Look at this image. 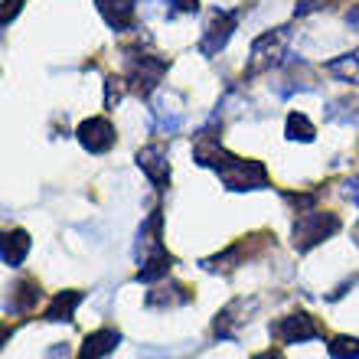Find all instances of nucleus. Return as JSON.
Segmentation results:
<instances>
[{"label": "nucleus", "mask_w": 359, "mask_h": 359, "mask_svg": "<svg viewBox=\"0 0 359 359\" xmlns=\"http://www.w3.org/2000/svg\"><path fill=\"white\" fill-rule=\"evenodd\" d=\"M193 301V291H189L187 284L180 281H157V287L147 291L144 304L151 307V311H167V307H183V304Z\"/></svg>", "instance_id": "9b49d317"}, {"label": "nucleus", "mask_w": 359, "mask_h": 359, "mask_svg": "<svg viewBox=\"0 0 359 359\" xmlns=\"http://www.w3.org/2000/svg\"><path fill=\"white\" fill-rule=\"evenodd\" d=\"M10 301L13 304H7V313H29V311H36V304L43 301V291H39V284L33 278H23V281L13 284Z\"/></svg>", "instance_id": "f3484780"}, {"label": "nucleus", "mask_w": 359, "mask_h": 359, "mask_svg": "<svg viewBox=\"0 0 359 359\" xmlns=\"http://www.w3.org/2000/svg\"><path fill=\"white\" fill-rule=\"evenodd\" d=\"M271 337L284 346L291 343H307V340H320L323 337V327L317 323V317H311L307 311H294V313H284L278 320L271 323Z\"/></svg>", "instance_id": "423d86ee"}, {"label": "nucleus", "mask_w": 359, "mask_h": 359, "mask_svg": "<svg viewBox=\"0 0 359 359\" xmlns=\"http://www.w3.org/2000/svg\"><path fill=\"white\" fill-rule=\"evenodd\" d=\"M134 255H137V281L154 284L163 281L173 268V255L163 245V212L154 209L151 216L137 229V242H134Z\"/></svg>", "instance_id": "f03ea898"}, {"label": "nucleus", "mask_w": 359, "mask_h": 359, "mask_svg": "<svg viewBox=\"0 0 359 359\" xmlns=\"http://www.w3.org/2000/svg\"><path fill=\"white\" fill-rule=\"evenodd\" d=\"M199 265H203V271H209V274H229V271H236L238 265H245V245H242V242H236V245H229L226 252H219V255L203 258Z\"/></svg>", "instance_id": "6ab92c4d"}, {"label": "nucleus", "mask_w": 359, "mask_h": 359, "mask_svg": "<svg viewBox=\"0 0 359 359\" xmlns=\"http://www.w3.org/2000/svg\"><path fill=\"white\" fill-rule=\"evenodd\" d=\"M252 359H284L278 350H265V353H258V356H252Z\"/></svg>", "instance_id": "c756f323"}, {"label": "nucleus", "mask_w": 359, "mask_h": 359, "mask_svg": "<svg viewBox=\"0 0 359 359\" xmlns=\"http://www.w3.org/2000/svg\"><path fill=\"white\" fill-rule=\"evenodd\" d=\"M284 137L287 141H301V144H311L313 137H317V128L311 124V118L301 111L287 114V124H284Z\"/></svg>", "instance_id": "aec40b11"}, {"label": "nucleus", "mask_w": 359, "mask_h": 359, "mask_svg": "<svg viewBox=\"0 0 359 359\" xmlns=\"http://www.w3.org/2000/svg\"><path fill=\"white\" fill-rule=\"evenodd\" d=\"M353 242L359 245V222H356V229H353Z\"/></svg>", "instance_id": "7c9ffc66"}, {"label": "nucleus", "mask_w": 359, "mask_h": 359, "mask_svg": "<svg viewBox=\"0 0 359 359\" xmlns=\"http://www.w3.org/2000/svg\"><path fill=\"white\" fill-rule=\"evenodd\" d=\"M167 66H170V62L163 56H154V53H128V72H124L128 88H131L134 95L147 98V95L163 82Z\"/></svg>", "instance_id": "39448f33"}, {"label": "nucleus", "mask_w": 359, "mask_h": 359, "mask_svg": "<svg viewBox=\"0 0 359 359\" xmlns=\"http://www.w3.org/2000/svg\"><path fill=\"white\" fill-rule=\"evenodd\" d=\"M180 124H183V114L173 111V108H167V104H157L154 108V128H157V134H177Z\"/></svg>", "instance_id": "412c9836"}, {"label": "nucleus", "mask_w": 359, "mask_h": 359, "mask_svg": "<svg viewBox=\"0 0 359 359\" xmlns=\"http://www.w3.org/2000/svg\"><path fill=\"white\" fill-rule=\"evenodd\" d=\"M287 46H291V27H274V29H268V33H262V36L252 43L245 76L255 79V76H262V72L281 69L284 56H287Z\"/></svg>", "instance_id": "20e7f679"}, {"label": "nucleus", "mask_w": 359, "mask_h": 359, "mask_svg": "<svg viewBox=\"0 0 359 359\" xmlns=\"http://www.w3.org/2000/svg\"><path fill=\"white\" fill-rule=\"evenodd\" d=\"M307 88H313L311 66H307L304 59H291V62H287L284 79H281V82H274V92L281 95V98H291L294 92H307Z\"/></svg>", "instance_id": "ddd939ff"}, {"label": "nucleus", "mask_w": 359, "mask_h": 359, "mask_svg": "<svg viewBox=\"0 0 359 359\" xmlns=\"http://www.w3.org/2000/svg\"><path fill=\"white\" fill-rule=\"evenodd\" d=\"M134 161H137V167L144 170V177L154 183L157 193H163V189L170 187V154H167L163 144H147V147H141Z\"/></svg>", "instance_id": "6e6552de"}, {"label": "nucleus", "mask_w": 359, "mask_h": 359, "mask_svg": "<svg viewBox=\"0 0 359 359\" xmlns=\"http://www.w3.org/2000/svg\"><path fill=\"white\" fill-rule=\"evenodd\" d=\"M124 92H131V88H128V79H121V76L104 79V104H108V108H114V104L121 102Z\"/></svg>", "instance_id": "b1692460"}, {"label": "nucleus", "mask_w": 359, "mask_h": 359, "mask_svg": "<svg viewBox=\"0 0 359 359\" xmlns=\"http://www.w3.org/2000/svg\"><path fill=\"white\" fill-rule=\"evenodd\" d=\"M86 301V294L82 291H59L53 301H49V307L43 311V320L49 323H59V320H76V311H79V304Z\"/></svg>", "instance_id": "dca6fc26"}, {"label": "nucleus", "mask_w": 359, "mask_h": 359, "mask_svg": "<svg viewBox=\"0 0 359 359\" xmlns=\"http://www.w3.org/2000/svg\"><path fill=\"white\" fill-rule=\"evenodd\" d=\"M343 196L350 199L353 206H359V177H350L346 183H343Z\"/></svg>", "instance_id": "a878e982"}, {"label": "nucleus", "mask_w": 359, "mask_h": 359, "mask_svg": "<svg viewBox=\"0 0 359 359\" xmlns=\"http://www.w3.org/2000/svg\"><path fill=\"white\" fill-rule=\"evenodd\" d=\"M95 4H98V13L114 33L134 29V23H137V4L134 0H95Z\"/></svg>", "instance_id": "f8f14e48"}, {"label": "nucleus", "mask_w": 359, "mask_h": 359, "mask_svg": "<svg viewBox=\"0 0 359 359\" xmlns=\"http://www.w3.org/2000/svg\"><path fill=\"white\" fill-rule=\"evenodd\" d=\"M248 311H255V301L252 297H236V301H229L222 311L216 313V320H212V337L219 340H236L238 337V323L248 320Z\"/></svg>", "instance_id": "1a4fd4ad"}, {"label": "nucleus", "mask_w": 359, "mask_h": 359, "mask_svg": "<svg viewBox=\"0 0 359 359\" xmlns=\"http://www.w3.org/2000/svg\"><path fill=\"white\" fill-rule=\"evenodd\" d=\"M327 121L356 124L359 121V104L356 102H346V98H340V102H330V108H327Z\"/></svg>", "instance_id": "4be33fe9"}, {"label": "nucleus", "mask_w": 359, "mask_h": 359, "mask_svg": "<svg viewBox=\"0 0 359 359\" xmlns=\"http://www.w3.org/2000/svg\"><path fill=\"white\" fill-rule=\"evenodd\" d=\"M193 157H196L199 167H212V170L219 173V180H222V187L232 189V193H248V189L271 187V177H268L265 163L229 154L226 147L219 144L216 134H209V128H203V131L196 134Z\"/></svg>", "instance_id": "f257e3e1"}, {"label": "nucleus", "mask_w": 359, "mask_h": 359, "mask_svg": "<svg viewBox=\"0 0 359 359\" xmlns=\"http://www.w3.org/2000/svg\"><path fill=\"white\" fill-rule=\"evenodd\" d=\"M17 10H20V0H4V13H0V23L7 27L10 20L17 17Z\"/></svg>", "instance_id": "bb28decb"}, {"label": "nucleus", "mask_w": 359, "mask_h": 359, "mask_svg": "<svg viewBox=\"0 0 359 359\" xmlns=\"http://www.w3.org/2000/svg\"><path fill=\"white\" fill-rule=\"evenodd\" d=\"M323 72L330 79H337V82H343V86H359V49L330 59V62L323 66Z\"/></svg>", "instance_id": "a211bd4d"}, {"label": "nucleus", "mask_w": 359, "mask_h": 359, "mask_svg": "<svg viewBox=\"0 0 359 359\" xmlns=\"http://www.w3.org/2000/svg\"><path fill=\"white\" fill-rule=\"evenodd\" d=\"M199 0H173V10L170 13H196Z\"/></svg>", "instance_id": "cd10ccee"}, {"label": "nucleus", "mask_w": 359, "mask_h": 359, "mask_svg": "<svg viewBox=\"0 0 359 359\" xmlns=\"http://www.w3.org/2000/svg\"><path fill=\"white\" fill-rule=\"evenodd\" d=\"M343 229L340 216L337 212H327V209H304L301 216L294 219V229H291V242L294 248L301 252V255H307L311 248H317L320 242H327V238H333L337 232Z\"/></svg>", "instance_id": "7ed1b4c3"}, {"label": "nucleus", "mask_w": 359, "mask_h": 359, "mask_svg": "<svg viewBox=\"0 0 359 359\" xmlns=\"http://www.w3.org/2000/svg\"><path fill=\"white\" fill-rule=\"evenodd\" d=\"M29 248H33V238H29L27 229H10V232H4L0 258H4V265L7 268H20L23 265V258L29 255Z\"/></svg>", "instance_id": "4468645a"}, {"label": "nucleus", "mask_w": 359, "mask_h": 359, "mask_svg": "<svg viewBox=\"0 0 359 359\" xmlns=\"http://www.w3.org/2000/svg\"><path fill=\"white\" fill-rule=\"evenodd\" d=\"M327 353L333 359H359V337H333L327 343Z\"/></svg>", "instance_id": "5701e85b"}, {"label": "nucleus", "mask_w": 359, "mask_h": 359, "mask_svg": "<svg viewBox=\"0 0 359 359\" xmlns=\"http://www.w3.org/2000/svg\"><path fill=\"white\" fill-rule=\"evenodd\" d=\"M346 27H350V29H356V33H359V4L350 10V13H346Z\"/></svg>", "instance_id": "c85d7f7f"}, {"label": "nucleus", "mask_w": 359, "mask_h": 359, "mask_svg": "<svg viewBox=\"0 0 359 359\" xmlns=\"http://www.w3.org/2000/svg\"><path fill=\"white\" fill-rule=\"evenodd\" d=\"M238 10H212L206 20V29H203V39H199V53L203 56H216L226 49V43L232 39L238 27Z\"/></svg>", "instance_id": "0eeeda50"}, {"label": "nucleus", "mask_w": 359, "mask_h": 359, "mask_svg": "<svg viewBox=\"0 0 359 359\" xmlns=\"http://www.w3.org/2000/svg\"><path fill=\"white\" fill-rule=\"evenodd\" d=\"M114 141H118V134H114V124L108 118H88L79 124V144L88 154H108Z\"/></svg>", "instance_id": "9d476101"}, {"label": "nucleus", "mask_w": 359, "mask_h": 359, "mask_svg": "<svg viewBox=\"0 0 359 359\" xmlns=\"http://www.w3.org/2000/svg\"><path fill=\"white\" fill-rule=\"evenodd\" d=\"M118 343H121V333L118 330H108V327H104V330H95L82 340V350H79L76 359H104L108 353L118 350Z\"/></svg>", "instance_id": "2eb2a0df"}, {"label": "nucleus", "mask_w": 359, "mask_h": 359, "mask_svg": "<svg viewBox=\"0 0 359 359\" xmlns=\"http://www.w3.org/2000/svg\"><path fill=\"white\" fill-rule=\"evenodd\" d=\"M323 7H330V0H297L294 13H297V17H307V13H313V10H323Z\"/></svg>", "instance_id": "393cba45"}]
</instances>
